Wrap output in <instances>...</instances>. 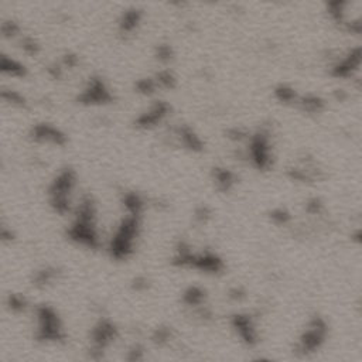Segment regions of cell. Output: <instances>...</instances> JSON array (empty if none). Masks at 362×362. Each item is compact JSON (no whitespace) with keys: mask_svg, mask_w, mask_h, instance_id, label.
<instances>
[{"mask_svg":"<svg viewBox=\"0 0 362 362\" xmlns=\"http://www.w3.org/2000/svg\"><path fill=\"white\" fill-rule=\"evenodd\" d=\"M68 237L77 244L92 249L99 246V239L95 228V204L89 195L84 197V200L79 204L75 222L72 223V227L68 231Z\"/></svg>","mask_w":362,"mask_h":362,"instance_id":"cell-1","label":"cell"},{"mask_svg":"<svg viewBox=\"0 0 362 362\" xmlns=\"http://www.w3.org/2000/svg\"><path fill=\"white\" fill-rule=\"evenodd\" d=\"M139 232V216H126L119 225L118 231L111 242V255L116 260H122L130 256L133 252V242Z\"/></svg>","mask_w":362,"mask_h":362,"instance_id":"cell-2","label":"cell"},{"mask_svg":"<svg viewBox=\"0 0 362 362\" xmlns=\"http://www.w3.org/2000/svg\"><path fill=\"white\" fill-rule=\"evenodd\" d=\"M75 171L71 168H65L57 175L50 187V204L60 215H64L70 211V195L72 188L75 187Z\"/></svg>","mask_w":362,"mask_h":362,"instance_id":"cell-3","label":"cell"},{"mask_svg":"<svg viewBox=\"0 0 362 362\" xmlns=\"http://www.w3.org/2000/svg\"><path fill=\"white\" fill-rule=\"evenodd\" d=\"M37 319H38L37 338L40 341H61V340H64L65 335H64L61 321L51 307H38Z\"/></svg>","mask_w":362,"mask_h":362,"instance_id":"cell-4","label":"cell"},{"mask_svg":"<svg viewBox=\"0 0 362 362\" xmlns=\"http://www.w3.org/2000/svg\"><path fill=\"white\" fill-rule=\"evenodd\" d=\"M327 335V324L321 317H314L310 321V327L306 330L300 338V349L303 352H313L319 349L326 341Z\"/></svg>","mask_w":362,"mask_h":362,"instance_id":"cell-5","label":"cell"},{"mask_svg":"<svg viewBox=\"0 0 362 362\" xmlns=\"http://www.w3.org/2000/svg\"><path fill=\"white\" fill-rule=\"evenodd\" d=\"M118 337V328L109 320H101L92 330V344L94 351L102 352V349L109 347Z\"/></svg>","mask_w":362,"mask_h":362,"instance_id":"cell-6","label":"cell"},{"mask_svg":"<svg viewBox=\"0 0 362 362\" xmlns=\"http://www.w3.org/2000/svg\"><path fill=\"white\" fill-rule=\"evenodd\" d=\"M187 267H195V269L205 272V273H219L223 269V262L211 252H205L201 255L191 253V256L188 259Z\"/></svg>","mask_w":362,"mask_h":362,"instance_id":"cell-7","label":"cell"},{"mask_svg":"<svg viewBox=\"0 0 362 362\" xmlns=\"http://www.w3.org/2000/svg\"><path fill=\"white\" fill-rule=\"evenodd\" d=\"M232 326L237 330L239 337L242 338V341L248 345H256L258 344V334L255 326L252 323V319L246 314H237L232 319Z\"/></svg>","mask_w":362,"mask_h":362,"instance_id":"cell-8","label":"cell"},{"mask_svg":"<svg viewBox=\"0 0 362 362\" xmlns=\"http://www.w3.org/2000/svg\"><path fill=\"white\" fill-rule=\"evenodd\" d=\"M252 160L255 161L256 167L265 170L270 166V154H269V146H267V139L263 134L256 136L251 146Z\"/></svg>","mask_w":362,"mask_h":362,"instance_id":"cell-9","label":"cell"},{"mask_svg":"<svg viewBox=\"0 0 362 362\" xmlns=\"http://www.w3.org/2000/svg\"><path fill=\"white\" fill-rule=\"evenodd\" d=\"M34 139L38 142H50L54 145H64L65 136L56 127L49 125H40L34 129Z\"/></svg>","mask_w":362,"mask_h":362,"instance_id":"cell-10","label":"cell"},{"mask_svg":"<svg viewBox=\"0 0 362 362\" xmlns=\"http://www.w3.org/2000/svg\"><path fill=\"white\" fill-rule=\"evenodd\" d=\"M109 99H111V97H109L108 91L105 89L104 84L101 81H92L89 89L86 91L84 94V97H82V101L91 102V104H94V102H106Z\"/></svg>","mask_w":362,"mask_h":362,"instance_id":"cell-11","label":"cell"},{"mask_svg":"<svg viewBox=\"0 0 362 362\" xmlns=\"http://www.w3.org/2000/svg\"><path fill=\"white\" fill-rule=\"evenodd\" d=\"M214 177H215L216 186L219 187V190L222 191H230L231 188L235 186L237 178L235 174L230 171V170H225V168H216L214 171Z\"/></svg>","mask_w":362,"mask_h":362,"instance_id":"cell-12","label":"cell"},{"mask_svg":"<svg viewBox=\"0 0 362 362\" xmlns=\"http://www.w3.org/2000/svg\"><path fill=\"white\" fill-rule=\"evenodd\" d=\"M167 112V106L164 104H157L154 106L152 111L143 115L142 118L139 119V123L142 126H153L154 123H157Z\"/></svg>","mask_w":362,"mask_h":362,"instance_id":"cell-13","label":"cell"},{"mask_svg":"<svg viewBox=\"0 0 362 362\" xmlns=\"http://www.w3.org/2000/svg\"><path fill=\"white\" fill-rule=\"evenodd\" d=\"M183 300L188 306H201L202 301L205 300V292L198 286H191L184 292Z\"/></svg>","mask_w":362,"mask_h":362,"instance_id":"cell-14","label":"cell"},{"mask_svg":"<svg viewBox=\"0 0 362 362\" xmlns=\"http://www.w3.org/2000/svg\"><path fill=\"white\" fill-rule=\"evenodd\" d=\"M123 205L130 215L139 216L143 211V200L136 193H129L123 198Z\"/></svg>","mask_w":362,"mask_h":362,"instance_id":"cell-15","label":"cell"},{"mask_svg":"<svg viewBox=\"0 0 362 362\" xmlns=\"http://www.w3.org/2000/svg\"><path fill=\"white\" fill-rule=\"evenodd\" d=\"M181 138H183L184 145H186L188 149H191V150H201V140L198 139L191 130H188V129L183 130V132H181Z\"/></svg>","mask_w":362,"mask_h":362,"instance_id":"cell-16","label":"cell"},{"mask_svg":"<svg viewBox=\"0 0 362 362\" xmlns=\"http://www.w3.org/2000/svg\"><path fill=\"white\" fill-rule=\"evenodd\" d=\"M56 276H57L56 269H42L41 272H38V273L35 275L34 283L38 286H46L49 285V283H51Z\"/></svg>","mask_w":362,"mask_h":362,"instance_id":"cell-17","label":"cell"},{"mask_svg":"<svg viewBox=\"0 0 362 362\" xmlns=\"http://www.w3.org/2000/svg\"><path fill=\"white\" fill-rule=\"evenodd\" d=\"M7 301H9L7 304L10 307V310H13L16 313L23 311L26 308V304H27V301H26V299L21 294H10Z\"/></svg>","mask_w":362,"mask_h":362,"instance_id":"cell-18","label":"cell"},{"mask_svg":"<svg viewBox=\"0 0 362 362\" xmlns=\"http://www.w3.org/2000/svg\"><path fill=\"white\" fill-rule=\"evenodd\" d=\"M2 70L12 74V75H23L24 74V70H23L20 64H17L13 60H7V58H3V61H2Z\"/></svg>","mask_w":362,"mask_h":362,"instance_id":"cell-19","label":"cell"},{"mask_svg":"<svg viewBox=\"0 0 362 362\" xmlns=\"http://www.w3.org/2000/svg\"><path fill=\"white\" fill-rule=\"evenodd\" d=\"M270 218L275 223H278V225H285V223H287L290 221V214H289L286 209L278 208L275 209V211H272Z\"/></svg>","mask_w":362,"mask_h":362,"instance_id":"cell-20","label":"cell"},{"mask_svg":"<svg viewBox=\"0 0 362 362\" xmlns=\"http://www.w3.org/2000/svg\"><path fill=\"white\" fill-rule=\"evenodd\" d=\"M170 337H171V331H170L168 328L163 327L156 330V333H154L153 335V340L154 342H157V344H164V342H167L168 340H170Z\"/></svg>","mask_w":362,"mask_h":362,"instance_id":"cell-21","label":"cell"},{"mask_svg":"<svg viewBox=\"0 0 362 362\" xmlns=\"http://www.w3.org/2000/svg\"><path fill=\"white\" fill-rule=\"evenodd\" d=\"M321 105H323V102H321L319 98L311 97L304 99V106H306L308 111H319L321 108Z\"/></svg>","mask_w":362,"mask_h":362,"instance_id":"cell-22","label":"cell"},{"mask_svg":"<svg viewBox=\"0 0 362 362\" xmlns=\"http://www.w3.org/2000/svg\"><path fill=\"white\" fill-rule=\"evenodd\" d=\"M276 94H278L279 99H282V101H292L293 98H294V92H293L290 88H286V86H280L278 91H276Z\"/></svg>","mask_w":362,"mask_h":362,"instance_id":"cell-23","label":"cell"},{"mask_svg":"<svg viewBox=\"0 0 362 362\" xmlns=\"http://www.w3.org/2000/svg\"><path fill=\"white\" fill-rule=\"evenodd\" d=\"M209 216H211V211L207 207H200L195 212V218L198 222H207Z\"/></svg>","mask_w":362,"mask_h":362,"instance_id":"cell-24","label":"cell"},{"mask_svg":"<svg viewBox=\"0 0 362 362\" xmlns=\"http://www.w3.org/2000/svg\"><path fill=\"white\" fill-rule=\"evenodd\" d=\"M143 358V349L140 348L139 345H134L130 351H129V361H140Z\"/></svg>","mask_w":362,"mask_h":362,"instance_id":"cell-25","label":"cell"},{"mask_svg":"<svg viewBox=\"0 0 362 362\" xmlns=\"http://www.w3.org/2000/svg\"><path fill=\"white\" fill-rule=\"evenodd\" d=\"M139 89L142 91V92H152V91L154 89V84L150 81V79H145V81H142V82H139Z\"/></svg>","mask_w":362,"mask_h":362,"instance_id":"cell-26","label":"cell"},{"mask_svg":"<svg viewBox=\"0 0 362 362\" xmlns=\"http://www.w3.org/2000/svg\"><path fill=\"white\" fill-rule=\"evenodd\" d=\"M321 207H323V205H321V202L319 201L317 198H314V200H311V201L307 204V209H308L310 212H314V214L319 212L321 209Z\"/></svg>","mask_w":362,"mask_h":362,"instance_id":"cell-27","label":"cell"},{"mask_svg":"<svg viewBox=\"0 0 362 362\" xmlns=\"http://www.w3.org/2000/svg\"><path fill=\"white\" fill-rule=\"evenodd\" d=\"M134 289L136 290H142V289H146L147 287V280L146 279H143V278H139V279H136L134 280Z\"/></svg>","mask_w":362,"mask_h":362,"instance_id":"cell-28","label":"cell"},{"mask_svg":"<svg viewBox=\"0 0 362 362\" xmlns=\"http://www.w3.org/2000/svg\"><path fill=\"white\" fill-rule=\"evenodd\" d=\"M12 237H13V235H12V232H9L6 228H3V230H2V239H3V241H12V239H13Z\"/></svg>","mask_w":362,"mask_h":362,"instance_id":"cell-29","label":"cell"},{"mask_svg":"<svg viewBox=\"0 0 362 362\" xmlns=\"http://www.w3.org/2000/svg\"><path fill=\"white\" fill-rule=\"evenodd\" d=\"M244 292H242V290H238V289L231 292V297H234V299H241V297H244Z\"/></svg>","mask_w":362,"mask_h":362,"instance_id":"cell-30","label":"cell"}]
</instances>
